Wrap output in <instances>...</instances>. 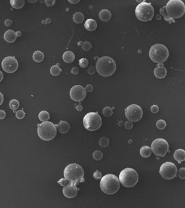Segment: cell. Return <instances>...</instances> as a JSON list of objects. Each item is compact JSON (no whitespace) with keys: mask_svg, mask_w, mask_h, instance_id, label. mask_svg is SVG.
Returning <instances> with one entry per match:
<instances>
[{"mask_svg":"<svg viewBox=\"0 0 185 208\" xmlns=\"http://www.w3.org/2000/svg\"><path fill=\"white\" fill-rule=\"evenodd\" d=\"M100 188L105 194H114L119 190L120 181L117 176L114 174H106L101 179Z\"/></svg>","mask_w":185,"mask_h":208,"instance_id":"cell-1","label":"cell"},{"mask_svg":"<svg viewBox=\"0 0 185 208\" xmlns=\"http://www.w3.org/2000/svg\"><path fill=\"white\" fill-rule=\"evenodd\" d=\"M116 63L113 59L109 57H103L97 60L95 68L97 73L101 76L109 77L116 71Z\"/></svg>","mask_w":185,"mask_h":208,"instance_id":"cell-2","label":"cell"},{"mask_svg":"<svg viewBox=\"0 0 185 208\" xmlns=\"http://www.w3.org/2000/svg\"><path fill=\"white\" fill-rule=\"evenodd\" d=\"M84 170L78 164H71L66 166L64 170V178L71 184H77L78 182H84Z\"/></svg>","mask_w":185,"mask_h":208,"instance_id":"cell-3","label":"cell"},{"mask_svg":"<svg viewBox=\"0 0 185 208\" xmlns=\"http://www.w3.org/2000/svg\"><path fill=\"white\" fill-rule=\"evenodd\" d=\"M149 57L154 63L163 64L167 61L169 53L167 47L163 44H154L151 47L149 52Z\"/></svg>","mask_w":185,"mask_h":208,"instance_id":"cell-4","label":"cell"},{"mask_svg":"<svg viewBox=\"0 0 185 208\" xmlns=\"http://www.w3.org/2000/svg\"><path fill=\"white\" fill-rule=\"evenodd\" d=\"M165 8L167 15L174 20L182 17L185 13V4L182 0H169Z\"/></svg>","mask_w":185,"mask_h":208,"instance_id":"cell-5","label":"cell"},{"mask_svg":"<svg viewBox=\"0 0 185 208\" xmlns=\"http://www.w3.org/2000/svg\"><path fill=\"white\" fill-rule=\"evenodd\" d=\"M56 126L52 122H43L38 124L37 133L39 138L44 141H50L56 136Z\"/></svg>","mask_w":185,"mask_h":208,"instance_id":"cell-6","label":"cell"},{"mask_svg":"<svg viewBox=\"0 0 185 208\" xmlns=\"http://www.w3.org/2000/svg\"><path fill=\"white\" fill-rule=\"evenodd\" d=\"M135 14L139 20L141 22H148L152 19L154 14V9L150 3L143 1L136 6Z\"/></svg>","mask_w":185,"mask_h":208,"instance_id":"cell-7","label":"cell"},{"mask_svg":"<svg viewBox=\"0 0 185 208\" xmlns=\"http://www.w3.org/2000/svg\"><path fill=\"white\" fill-rule=\"evenodd\" d=\"M119 181L126 188H132L136 186L139 181V175L136 170L132 168H125L119 174Z\"/></svg>","mask_w":185,"mask_h":208,"instance_id":"cell-8","label":"cell"},{"mask_svg":"<svg viewBox=\"0 0 185 208\" xmlns=\"http://www.w3.org/2000/svg\"><path fill=\"white\" fill-rule=\"evenodd\" d=\"M102 120L100 115L95 112H90L85 115L83 118V124L86 130L95 131L101 127Z\"/></svg>","mask_w":185,"mask_h":208,"instance_id":"cell-9","label":"cell"},{"mask_svg":"<svg viewBox=\"0 0 185 208\" xmlns=\"http://www.w3.org/2000/svg\"><path fill=\"white\" fill-rule=\"evenodd\" d=\"M151 149L154 155L163 157L169 151V143L164 139H156L151 143Z\"/></svg>","mask_w":185,"mask_h":208,"instance_id":"cell-10","label":"cell"},{"mask_svg":"<svg viewBox=\"0 0 185 208\" xmlns=\"http://www.w3.org/2000/svg\"><path fill=\"white\" fill-rule=\"evenodd\" d=\"M160 174L167 180L173 179L177 174V167L172 162H165L160 168Z\"/></svg>","mask_w":185,"mask_h":208,"instance_id":"cell-11","label":"cell"},{"mask_svg":"<svg viewBox=\"0 0 185 208\" xmlns=\"http://www.w3.org/2000/svg\"><path fill=\"white\" fill-rule=\"evenodd\" d=\"M125 115L129 121L138 122L143 117V110L140 106L130 105L125 110Z\"/></svg>","mask_w":185,"mask_h":208,"instance_id":"cell-12","label":"cell"},{"mask_svg":"<svg viewBox=\"0 0 185 208\" xmlns=\"http://www.w3.org/2000/svg\"><path fill=\"white\" fill-rule=\"evenodd\" d=\"M18 61L14 57H7L2 61L1 67L4 72L12 74L18 69Z\"/></svg>","mask_w":185,"mask_h":208,"instance_id":"cell-13","label":"cell"},{"mask_svg":"<svg viewBox=\"0 0 185 208\" xmlns=\"http://www.w3.org/2000/svg\"><path fill=\"white\" fill-rule=\"evenodd\" d=\"M69 95L74 101L81 102L86 95V89L81 85H75L70 89Z\"/></svg>","mask_w":185,"mask_h":208,"instance_id":"cell-14","label":"cell"},{"mask_svg":"<svg viewBox=\"0 0 185 208\" xmlns=\"http://www.w3.org/2000/svg\"><path fill=\"white\" fill-rule=\"evenodd\" d=\"M76 185V184L70 183L69 184L64 186L63 190H62V193H63L64 196L69 199H72L76 197L78 192V189Z\"/></svg>","mask_w":185,"mask_h":208,"instance_id":"cell-15","label":"cell"},{"mask_svg":"<svg viewBox=\"0 0 185 208\" xmlns=\"http://www.w3.org/2000/svg\"><path fill=\"white\" fill-rule=\"evenodd\" d=\"M167 74V70L164 67L163 64H159L154 69V76L156 77L157 78L163 79L166 76V75Z\"/></svg>","mask_w":185,"mask_h":208,"instance_id":"cell-16","label":"cell"},{"mask_svg":"<svg viewBox=\"0 0 185 208\" xmlns=\"http://www.w3.org/2000/svg\"><path fill=\"white\" fill-rule=\"evenodd\" d=\"M16 32L12 30H8L6 31L4 34V39L6 42L8 43H13L16 39Z\"/></svg>","mask_w":185,"mask_h":208,"instance_id":"cell-17","label":"cell"},{"mask_svg":"<svg viewBox=\"0 0 185 208\" xmlns=\"http://www.w3.org/2000/svg\"><path fill=\"white\" fill-rule=\"evenodd\" d=\"M57 128L59 131L62 134H65L66 133H68L70 130V124L68 123L67 122L63 121L62 120L59 122V124L57 125Z\"/></svg>","mask_w":185,"mask_h":208,"instance_id":"cell-18","label":"cell"},{"mask_svg":"<svg viewBox=\"0 0 185 208\" xmlns=\"http://www.w3.org/2000/svg\"><path fill=\"white\" fill-rule=\"evenodd\" d=\"M174 159L177 161L178 163H182L185 161V151L183 149H178L174 152Z\"/></svg>","mask_w":185,"mask_h":208,"instance_id":"cell-19","label":"cell"},{"mask_svg":"<svg viewBox=\"0 0 185 208\" xmlns=\"http://www.w3.org/2000/svg\"><path fill=\"white\" fill-rule=\"evenodd\" d=\"M97 27V22L93 19H89L84 24V28L88 31H94Z\"/></svg>","mask_w":185,"mask_h":208,"instance_id":"cell-20","label":"cell"},{"mask_svg":"<svg viewBox=\"0 0 185 208\" xmlns=\"http://www.w3.org/2000/svg\"><path fill=\"white\" fill-rule=\"evenodd\" d=\"M62 59L66 63H71L75 60V55L71 51H66L62 55Z\"/></svg>","mask_w":185,"mask_h":208,"instance_id":"cell-21","label":"cell"},{"mask_svg":"<svg viewBox=\"0 0 185 208\" xmlns=\"http://www.w3.org/2000/svg\"><path fill=\"white\" fill-rule=\"evenodd\" d=\"M99 16L102 22H109L111 18V12L107 9H103L99 12Z\"/></svg>","mask_w":185,"mask_h":208,"instance_id":"cell-22","label":"cell"},{"mask_svg":"<svg viewBox=\"0 0 185 208\" xmlns=\"http://www.w3.org/2000/svg\"><path fill=\"white\" fill-rule=\"evenodd\" d=\"M140 155L143 158H148L151 155V149L147 146H144L140 149Z\"/></svg>","mask_w":185,"mask_h":208,"instance_id":"cell-23","label":"cell"},{"mask_svg":"<svg viewBox=\"0 0 185 208\" xmlns=\"http://www.w3.org/2000/svg\"><path fill=\"white\" fill-rule=\"evenodd\" d=\"M73 20L76 24H81V23L84 22V15L83 14L82 12H76L73 15Z\"/></svg>","mask_w":185,"mask_h":208,"instance_id":"cell-24","label":"cell"},{"mask_svg":"<svg viewBox=\"0 0 185 208\" xmlns=\"http://www.w3.org/2000/svg\"><path fill=\"white\" fill-rule=\"evenodd\" d=\"M32 58L36 63H40L44 59V54L41 51H36L33 54Z\"/></svg>","mask_w":185,"mask_h":208,"instance_id":"cell-25","label":"cell"},{"mask_svg":"<svg viewBox=\"0 0 185 208\" xmlns=\"http://www.w3.org/2000/svg\"><path fill=\"white\" fill-rule=\"evenodd\" d=\"M10 4L13 8L16 9H19L24 7L25 1L24 0H10Z\"/></svg>","mask_w":185,"mask_h":208,"instance_id":"cell-26","label":"cell"},{"mask_svg":"<svg viewBox=\"0 0 185 208\" xmlns=\"http://www.w3.org/2000/svg\"><path fill=\"white\" fill-rule=\"evenodd\" d=\"M39 118L41 121L47 122L49 120L50 116H49V113L47 111H41L39 114Z\"/></svg>","mask_w":185,"mask_h":208,"instance_id":"cell-27","label":"cell"},{"mask_svg":"<svg viewBox=\"0 0 185 208\" xmlns=\"http://www.w3.org/2000/svg\"><path fill=\"white\" fill-rule=\"evenodd\" d=\"M160 12H161V14L163 16V17H164V19H165V21H167V22H169L170 23H171V22L172 23H175V20L173 19L170 18L169 16L167 15V12H166L165 6L161 8V9H160Z\"/></svg>","mask_w":185,"mask_h":208,"instance_id":"cell-28","label":"cell"},{"mask_svg":"<svg viewBox=\"0 0 185 208\" xmlns=\"http://www.w3.org/2000/svg\"><path fill=\"white\" fill-rule=\"evenodd\" d=\"M62 70L60 68L59 65H54L51 67L50 73L51 74L54 76H58L61 74Z\"/></svg>","mask_w":185,"mask_h":208,"instance_id":"cell-29","label":"cell"},{"mask_svg":"<svg viewBox=\"0 0 185 208\" xmlns=\"http://www.w3.org/2000/svg\"><path fill=\"white\" fill-rule=\"evenodd\" d=\"M99 144L101 147L106 148L109 145V139L106 137H102L99 139Z\"/></svg>","mask_w":185,"mask_h":208,"instance_id":"cell-30","label":"cell"},{"mask_svg":"<svg viewBox=\"0 0 185 208\" xmlns=\"http://www.w3.org/2000/svg\"><path fill=\"white\" fill-rule=\"evenodd\" d=\"M113 109H112L111 107H106L104 108L103 111H102V113L103 115L106 116V117H111V115H113Z\"/></svg>","mask_w":185,"mask_h":208,"instance_id":"cell-31","label":"cell"},{"mask_svg":"<svg viewBox=\"0 0 185 208\" xmlns=\"http://www.w3.org/2000/svg\"><path fill=\"white\" fill-rule=\"evenodd\" d=\"M103 156V153L100 151H95L93 153V159L96 161H100L101 159H102Z\"/></svg>","mask_w":185,"mask_h":208,"instance_id":"cell-32","label":"cell"},{"mask_svg":"<svg viewBox=\"0 0 185 208\" xmlns=\"http://www.w3.org/2000/svg\"><path fill=\"white\" fill-rule=\"evenodd\" d=\"M9 107L12 110H16L19 107V103L17 100H12L9 103Z\"/></svg>","mask_w":185,"mask_h":208,"instance_id":"cell-33","label":"cell"},{"mask_svg":"<svg viewBox=\"0 0 185 208\" xmlns=\"http://www.w3.org/2000/svg\"><path fill=\"white\" fill-rule=\"evenodd\" d=\"M166 126H167V124L163 120H159L156 122V127L160 130H164L166 128Z\"/></svg>","mask_w":185,"mask_h":208,"instance_id":"cell-34","label":"cell"},{"mask_svg":"<svg viewBox=\"0 0 185 208\" xmlns=\"http://www.w3.org/2000/svg\"><path fill=\"white\" fill-rule=\"evenodd\" d=\"M82 48L84 51H89L92 48V44L89 41H84L82 43Z\"/></svg>","mask_w":185,"mask_h":208,"instance_id":"cell-35","label":"cell"},{"mask_svg":"<svg viewBox=\"0 0 185 208\" xmlns=\"http://www.w3.org/2000/svg\"><path fill=\"white\" fill-rule=\"evenodd\" d=\"M79 65H80L81 67H86L89 65V61L86 59H81L79 61Z\"/></svg>","mask_w":185,"mask_h":208,"instance_id":"cell-36","label":"cell"},{"mask_svg":"<svg viewBox=\"0 0 185 208\" xmlns=\"http://www.w3.org/2000/svg\"><path fill=\"white\" fill-rule=\"evenodd\" d=\"M25 115H26V113L23 110H19L16 112V118L19 120L23 119L25 117Z\"/></svg>","mask_w":185,"mask_h":208,"instance_id":"cell-37","label":"cell"},{"mask_svg":"<svg viewBox=\"0 0 185 208\" xmlns=\"http://www.w3.org/2000/svg\"><path fill=\"white\" fill-rule=\"evenodd\" d=\"M178 177L181 179H185V168H180L178 171Z\"/></svg>","mask_w":185,"mask_h":208,"instance_id":"cell-38","label":"cell"},{"mask_svg":"<svg viewBox=\"0 0 185 208\" xmlns=\"http://www.w3.org/2000/svg\"><path fill=\"white\" fill-rule=\"evenodd\" d=\"M70 183H71V182L69 181H68V180L66 179H65V178L61 179H60V180L59 181V184L60 185H61V186H63V187L66 186V185L69 184Z\"/></svg>","mask_w":185,"mask_h":208,"instance_id":"cell-39","label":"cell"},{"mask_svg":"<svg viewBox=\"0 0 185 208\" xmlns=\"http://www.w3.org/2000/svg\"><path fill=\"white\" fill-rule=\"evenodd\" d=\"M93 177H94L95 179L98 180L102 178V174H101V172L99 170H96L94 173H93Z\"/></svg>","mask_w":185,"mask_h":208,"instance_id":"cell-40","label":"cell"},{"mask_svg":"<svg viewBox=\"0 0 185 208\" xmlns=\"http://www.w3.org/2000/svg\"><path fill=\"white\" fill-rule=\"evenodd\" d=\"M124 126H125V128H126V129H128V130L131 129V128H132V127H133L132 122L127 121L126 122H125Z\"/></svg>","mask_w":185,"mask_h":208,"instance_id":"cell-41","label":"cell"},{"mask_svg":"<svg viewBox=\"0 0 185 208\" xmlns=\"http://www.w3.org/2000/svg\"><path fill=\"white\" fill-rule=\"evenodd\" d=\"M150 110L151 111V113H157L159 111V108L157 105H153L151 106L150 108Z\"/></svg>","mask_w":185,"mask_h":208,"instance_id":"cell-42","label":"cell"},{"mask_svg":"<svg viewBox=\"0 0 185 208\" xmlns=\"http://www.w3.org/2000/svg\"><path fill=\"white\" fill-rule=\"evenodd\" d=\"M45 3L47 6H51L54 5V4L56 3V1L55 0H45Z\"/></svg>","mask_w":185,"mask_h":208,"instance_id":"cell-43","label":"cell"},{"mask_svg":"<svg viewBox=\"0 0 185 208\" xmlns=\"http://www.w3.org/2000/svg\"><path fill=\"white\" fill-rule=\"evenodd\" d=\"M85 89H86V91L87 92H92L93 91V86L92 85H87L86 87H85Z\"/></svg>","mask_w":185,"mask_h":208,"instance_id":"cell-44","label":"cell"},{"mask_svg":"<svg viewBox=\"0 0 185 208\" xmlns=\"http://www.w3.org/2000/svg\"><path fill=\"white\" fill-rule=\"evenodd\" d=\"M71 73L74 75H77L79 73V69L78 67H73L71 70Z\"/></svg>","mask_w":185,"mask_h":208,"instance_id":"cell-45","label":"cell"},{"mask_svg":"<svg viewBox=\"0 0 185 208\" xmlns=\"http://www.w3.org/2000/svg\"><path fill=\"white\" fill-rule=\"evenodd\" d=\"M95 68L93 67H89V69H88V73L90 75H93V74H95Z\"/></svg>","mask_w":185,"mask_h":208,"instance_id":"cell-46","label":"cell"},{"mask_svg":"<svg viewBox=\"0 0 185 208\" xmlns=\"http://www.w3.org/2000/svg\"><path fill=\"white\" fill-rule=\"evenodd\" d=\"M0 119L4 120L6 118V113L3 110H0Z\"/></svg>","mask_w":185,"mask_h":208,"instance_id":"cell-47","label":"cell"},{"mask_svg":"<svg viewBox=\"0 0 185 208\" xmlns=\"http://www.w3.org/2000/svg\"><path fill=\"white\" fill-rule=\"evenodd\" d=\"M4 24H5V25L6 26H11V24H12V22H11V20H10V19H6L5 21V22H4Z\"/></svg>","mask_w":185,"mask_h":208,"instance_id":"cell-48","label":"cell"},{"mask_svg":"<svg viewBox=\"0 0 185 208\" xmlns=\"http://www.w3.org/2000/svg\"><path fill=\"white\" fill-rule=\"evenodd\" d=\"M76 109L78 111H82L83 110V107L81 105H78L76 107Z\"/></svg>","mask_w":185,"mask_h":208,"instance_id":"cell-49","label":"cell"},{"mask_svg":"<svg viewBox=\"0 0 185 208\" xmlns=\"http://www.w3.org/2000/svg\"><path fill=\"white\" fill-rule=\"evenodd\" d=\"M69 2L70 4H78L79 1H80V0H69L68 1Z\"/></svg>","mask_w":185,"mask_h":208,"instance_id":"cell-50","label":"cell"},{"mask_svg":"<svg viewBox=\"0 0 185 208\" xmlns=\"http://www.w3.org/2000/svg\"><path fill=\"white\" fill-rule=\"evenodd\" d=\"M0 96H1V102H0V105H2L3 104V101H4V95L2 94V93H0Z\"/></svg>","mask_w":185,"mask_h":208,"instance_id":"cell-51","label":"cell"},{"mask_svg":"<svg viewBox=\"0 0 185 208\" xmlns=\"http://www.w3.org/2000/svg\"><path fill=\"white\" fill-rule=\"evenodd\" d=\"M0 74H1V79H0V81H2L3 80V78H4V76H3V74H2L1 72H0Z\"/></svg>","mask_w":185,"mask_h":208,"instance_id":"cell-52","label":"cell"},{"mask_svg":"<svg viewBox=\"0 0 185 208\" xmlns=\"http://www.w3.org/2000/svg\"><path fill=\"white\" fill-rule=\"evenodd\" d=\"M20 35H21V32H16V36L19 37Z\"/></svg>","mask_w":185,"mask_h":208,"instance_id":"cell-53","label":"cell"},{"mask_svg":"<svg viewBox=\"0 0 185 208\" xmlns=\"http://www.w3.org/2000/svg\"><path fill=\"white\" fill-rule=\"evenodd\" d=\"M29 2H30V3H34V2H36V1H30V0H28Z\"/></svg>","mask_w":185,"mask_h":208,"instance_id":"cell-54","label":"cell"}]
</instances>
